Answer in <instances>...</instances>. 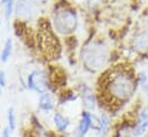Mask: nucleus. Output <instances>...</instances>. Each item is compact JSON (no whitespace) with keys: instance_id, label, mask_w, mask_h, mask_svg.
<instances>
[{"instance_id":"1","label":"nucleus","mask_w":148,"mask_h":137,"mask_svg":"<svg viewBox=\"0 0 148 137\" xmlns=\"http://www.w3.org/2000/svg\"><path fill=\"white\" fill-rule=\"evenodd\" d=\"M100 81V97L110 108L111 106L125 104L136 92V77L130 69L125 67L117 66L109 69Z\"/></svg>"},{"instance_id":"2","label":"nucleus","mask_w":148,"mask_h":137,"mask_svg":"<svg viewBox=\"0 0 148 137\" xmlns=\"http://www.w3.org/2000/svg\"><path fill=\"white\" fill-rule=\"evenodd\" d=\"M53 23L55 30L61 35L73 34L77 28V15L73 8L61 7L54 13Z\"/></svg>"},{"instance_id":"3","label":"nucleus","mask_w":148,"mask_h":137,"mask_svg":"<svg viewBox=\"0 0 148 137\" xmlns=\"http://www.w3.org/2000/svg\"><path fill=\"white\" fill-rule=\"evenodd\" d=\"M38 38H39V46H40L41 51H44L49 57L59 55L60 45H59L58 38L54 36L48 23L40 22Z\"/></svg>"},{"instance_id":"4","label":"nucleus","mask_w":148,"mask_h":137,"mask_svg":"<svg viewBox=\"0 0 148 137\" xmlns=\"http://www.w3.org/2000/svg\"><path fill=\"white\" fill-rule=\"evenodd\" d=\"M107 51L98 44H92L83 52V62L87 68L92 70L102 68L107 64Z\"/></svg>"},{"instance_id":"5","label":"nucleus","mask_w":148,"mask_h":137,"mask_svg":"<svg viewBox=\"0 0 148 137\" xmlns=\"http://www.w3.org/2000/svg\"><path fill=\"white\" fill-rule=\"evenodd\" d=\"M27 88L31 91H35L39 95L47 92L49 88L48 83V76L47 74L41 69L32 70L27 78Z\"/></svg>"},{"instance_id":"6","label":"nucleus","mask_w":148,"mask_h":137,"mask_svg":"<svg viewBox=\"0 0 148 137\" xmlns=\"http://www.w3.org/2000/svg\"><path fill=\"white\" fill-rule=\"evenodd\" d=\"M94 123V116L88 111H83L78 125L74 130L75 137H86Z\"/></svg>"},{"instance_id":"7","label":"nucleus","mask_w":148,"mask_h":137,"mask_svg":"<svg viewBox=\"0 0 148 137\" xmlns=\"http://www.w3.org/2000/svg\"><path fill=\"white\" fill-rule=\"evenodd\" d=\"M148 129V107H145L138 116V120L136 122L134 129H133V135L136 137L143 136L146 130Z\"/></svg>"},{"instance_id":"8","label":"nucleus","mask_w":148,"mask_h":137,"mask_svg":"<svg viewBox=\"0 0 148 137\" xmlns=\"http://www.w3.org/2000/svg\"><path fill=\"white\" fill-rule=\"evenodd\" d=\"M53 123H54V127H55L56 131L60 133V134L67 133L70 125H71L70 120L60 112H55L53 114Z\"/></svg>"},{"instance_id":"9","label":"nucleus","mask_w":148,"mask_h":137,"mask_svg":"<svg viewBox=\"0 0 148 137\" xmlns=\"http://www.w3.org/2000/svg\"><path fill=\"white\" fill-rule=\"evenodd\" d=\"M38 107L41 112H45V113L53 111L55 107V99H54L53 95L48 91L41 93L38 99Z\"/></svg>"},{"instance_id":"10","label":"nucleus","mask_w":148,"mask_h":137,"mask_svg":"<svg viewBox=\"0 0 148 137\" xmlns=\"http://www.w3.org/2000/svg\"><path fill=\"white\" fill-rule=\"evenodd\" d=\"M82 100H83V105L85 106V108L87 111H93L97 106V102H95V96L92 91L91 88L88 86H84L82 90Z\"/></svg>"},{"instance_id":"11","label":"nucleus","mask_w":148,"mask_h":137,"mask_svg":"<svg viewBox=\"0 0 148 137\" xmlns=\"http://www.w3.org/2000/svg\"><path fill=\"white\" fill-rule=\"evenodd\" d=\"M110 129V120L107 114H101L100 119L97 122V130L99 133V137H106L109 134Z\"/></svg>"},{"instance_id":"12","label":"nucleus","mask_w":148,"mask_h":137,"mask_svg":"<svg viewBox=\"0 0 148 137\" xmlns=\"http://www.w3.org/2000/svg\"><path fill=\"white\" fill-rule=\"evenodd\" d=\"M12 52H13V42H12V39H7L5 45H3V48L1 51L0 60L2 62H7L8 59L10 58V55H12Z\"/></svg>"},{"instance_id":"13","label":"nucleus","mask_w":148,"mask_h":137,"mask_svg":"<svg viewBox=\"0 0 148 137\" xmlns=\"http://www.w3.org/2000/svg\"><path fill=\"white\" fill-rule=\"evenodd\" d=\"M134 46L137 47V50H148V31L143 33L137 37V39L134 40Z\"/></svg>"},{"instance_id":"14","label":"nucleus","mask_w":148,"mask_h":137,"mask_svg":"<svg viewBox=\"0 0 148 137\" xmlns=\"http://www.w3.org/2000/svg\"><path fill=\"white\" fill-rule=\"evenodd\" d=\"M7 127L10 131H14L16 129V114H15V109L13 107H9L8 108V112H7Z\"/></svg>"},{"instance_id":"15","label":"nucleus","mask_w":148,"mask_h":137,"mask_svg":"<svg viewBox=\"0 0 148 137\" xmlns=\"http://www.w3.org/2000/svg\"><path fill=\"white\" fill-rule=\"evenodd\" d=\"M32 1L31 0H18V7H17V10H18V15H23V14H29L32 9H31V3Z\"/></svg>"},{"instance_id":"16","label":"nucleus","mask_w":148,"mask_h":137,"mask_svg":"<svg viewBox=\"0 0 148 137\" xmlns=\"http://www.w3.org/2000/svg\"><path fill=\"white\" fill-rule=\"evenodd\" d=\"M7 84V78H6V74L3 70H0V91L2 88H5Z\"/></svg>"},{"instance_id":"17","label":"nucleus","mask_w":148,"mask_h":137,"mask_svg":"<svg viewBox=\"0 0 148 137\" xmlns=\"http://www.w3.org/2000/svg\"><path fill=\"white\" fill-rule=\"evenodd\" d=\"M1 137H12V131L8 129V127L3 128L1 131Z\"/></svg>"},{"instance_id":"18","label":"nucleus","mask_w":148,"mask_h":137,"mask_svg":"<svg viewBox=\"0 0 148 137\" xmlns=\"http://www.w3.org/2000/svg\"><path fill=\"white\" fill-rule=\"evenodd\" d=\"M9 1H12V0H2V3H3V5H6V3H7V2H9Z\"/></svg>"},{"instance_id":"19","label":"nucleus","mask_w":148,"mask_h":137,"mask_svg":"<svg viewBox=\"0 0 148 137\" xmlns=\"http://www.w3.org/2000/svg\"><path fill=\"white\" fill-rule=\"evenodd\" d=\"M0 24H1V19H0Z\"/></svg>"},{"instance_id":"20","label":"nucleus","mask_w":148,"mask_h":137,"mask_svg":"<svg viewBox=\"0 0 148 137\" xmlns=\"http://www.w3.org/2000/svg\"><path fill=\"white\" fill-rule=\"evenodd\" d=\"M147 92H148V89H147Z\"/></svg>"}]
</instances>
